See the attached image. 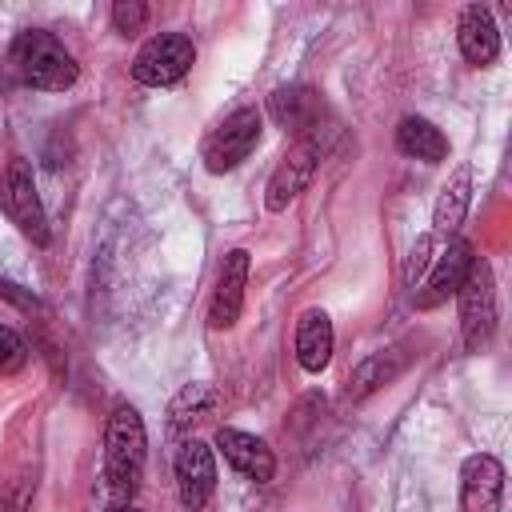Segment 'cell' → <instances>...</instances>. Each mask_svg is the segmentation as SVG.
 Instances as JSON below:
<instances>
[{
    "mask_svg": "<svg viewBox=\"0 0 512 512\" xmlns=\"http://www.w3.org/2000/svg\"><path fill=\"white\" fill-rule=\"evenodd\" d=\"M8 68L20 84L28 88H40V92H64L76 84L80 76V64L76 56L52 36V32H40V28H28L12 40L8 48Z\"/></svg>",
    "mask_w": 512,
    "mask_h": 512,
    "instance_id": "1",
    "label": "cell"
},
{
    "mask_svg": "<svg viewBox=\"0 0 512 512\" xmlns=\"http://www.w3.org/2000/svg\"><path fill=\"white\" fill-rule=\"evenodd\" d=\"M144 448H148V436H144L140 412L132 404H116L104 428V480L116 500H128L140 488Z\"/></svg>",
    "mask_w": 512,
    "mask_h": 512,
    "instance_id": "2",
    "label": "cell"
},
{
    "mask_svg": "<svg viewBox=\"0 0 512 512\" xmlns=\"http://www.w3.org/2000/svg\"><path fill=\"white\" fill-rule=\"evenodd\" d=\"M460 332H464V348L468 352H484L492 344L496 332V280H492V264L488 260H472L464 284H460Z\"/></svg>",
    "mask_w": 512,
    "mask_h": 512,
    "instance_id": "3",
    "label": "cell"
},
{
    "mask_svg": "<svg viewBox=\"0 0 512 512\" xmlns=\"http://www.w3.org/2000/svg\"><path fill=\"white\" fill-rule=\"evenodd\" d=\"M192 60H196V48L184 32H156L132 56V80H140L148 88H168V84L184 80Z\"/></svg>",
    "mask_w": 512,
    "mask_h": 512,
    "instance_id": "4",
    "label": "cell"
},
{
    "mask_svg": "<svg viewBox=\"0 0 512 512\" xmlns=\"http://www.w3.org/2000/svg\"><path fill=\"white\" fill-rule=\"evenodd\" d=\"M320 156H324V140L320 132H308V136H296V144L284 152V160L276 164L272 180H268V192H264V204L268 212H284L316 176L320 168Z\"/></svg>",
    "mask_w": 512,
    "mask_h": 512,
    "instance_id": "5",
    "label": "cell"
},
{
    "mask_svg": "<svg viewBox=\"0 0 512 512\" xmlns=\"http://www.w3.org/2000/svg\"><path fill=\"white\" fill-rule=\"evenodd\" d=\"M0 208L4 216L32 240V244H48V220H44V204H40V192H36V180H32V168L28 160H12L4 180H0Z\"/></svg>",
    "mask_w": 512,
    "mask_h": 512,
    "instance_id": "6",
    "label": "cell"
},
{
    "mask_svg": "<svg viewBox=\"0 0 512 512\" xmlns=\"http://www.w3.org/2000/svg\"><path fill=\"white\" fill-rule=\"evenodd\" d=\"M260 140V112L256 108H236L232 116H224V124L212 128V136L204 140V168L212 176L232 172Z\"/></svg>",
    "mask_w": 512,
    "mask_h": 512,
    "instance_id": "7",
    "label": "cell"
},
{
    "mask_svg": "<svg viewBox=\"0 0 512 512\" xmlns=\"http://www.w3.org/2000/svg\"><path fill=\"white\" fill-rule=\"evenodd\" d=\"M176 492H180V504L184 508H204L216 492V460H212V448L204 440H184L176 448Z\"/></svg>",
    "mask_w": 512,
    "mask_h": 512,
    "instance_id": "8",
    "label": "cell"
},
{
    "mask_svg": "<svg viewBox=\"0 0 512 512\" xmlns=\"http://www.w3.org/2000/svg\"><path fill=\"white\" fill-rule=\"evenodd\" d=\"M504 500V464L488 452H476L460 464V512H500Z\"/></svg>",
    "mask_w": 512,
    "mask_h": 512,
    "instance_id": "9",
    "label": "cell"
},
{
    "mask_svg": "<svg viewBox=\"0 0 512 512\" xmlns=\"http://www.w3.org/2000/svg\"><path fill=\"white\" fill-rule=\"evenodd\" d=\"M472 260H476V256H472V244L460 240V236H452L448 248L436 256V264H432L424 288L416 292V308H436V304H444L448 296H456L460 284H464V276H468V268H472Z\"/></svg>",
    "mask_w": 512,
    "mask_h": 512,
    "instance_id": "10",
    "label": "cell"
},
{
    "mask_svg": "<svg viewBox=\"0 0 512 512\" xmlns=\"http://www.w3.org/2000/svg\"><path fill=\"white\" fill-rule=\"evenodd\" d=\"M268 116L292 132V136H308L320 128V116H324V104H320V92L308 88V84H284L268 96Z\"/></svg>",
    "mask_w": 512,
    "mask_h": 512,
    "instance_id": "11",
    "label": "cell"
},
{
    "mask_svg": "<svg viewBox=\"0 0 512 512\" xmlns=\"http://www.w3.org/2000/svg\"><path fill=\"white\" fill-rule=\"evenodd\" d=\"M216 448H220V456H224L240 476H248V480H256V484H268V480L276 476V456H272V448H268L260 436H252V432L220 428V432H216Z\"/></svg>",
    "mask_w": 512,
    "mask_h": 512,
    "instance_id": "12",
    "label": "cell"
},
{
    "mask_svg": "<svg viewBox=\"0 0 512 512\" xmlns=\"http://www.w3.org/2000/svg\"><path fill=\"white\" fill-rule=\"evenodd\" d=\"M244 284H248V252L232 248L224 256V264H220V276H216V292H212V308H208V324L212 328H232L240 320Z\"/></svg>",
    "mask_w": 512,
    "mask_h": 512,
    "instance_id": "13",
    "label": "cell"
},
{
    "mask_svg": "<svg viewBox=\"0 0 512 512\" xmlns=\"http://www.w3.org/2000/svg\"><path fill=\"white\" fill-rule=\"evenodd\" d=\"M456 44H460V56L476 68L492 64L500 56V28L492 20V12L484 4H468L460 12V24H456Z\"/></svg>",
    "mask_w": 512,
    "mask_h": 512,
    "instance_id": "14",
    "label": "cell"
},
{
    "mask_svg": "<svg viewBox=\"0 0 512 512\" xmlns=\"http://www.w3.org/2000/svg\"><path fill=\"white\" fill-rule=\"evenodd\" d=\"M332 340H336V336H332L328 312H320V308L300 312V320H296V360H300L304 372L328 368V360H332Z\"/></svg>",
    "mask_w": 512,
    "mask_h": 512,
    "instance_id": "15",
    "label": "cell"
},
{
    "mask_svg": "<svg viewBox=\"0 0 512 512\" xmlns=\"http://www.w3.org/2000/svg\"><path fill=\"white\" fill-rule=\"evenodd\" d=\"M468 204H472V168L460 164V168L448 176V184L440 188V196H436L432 228H436L440 236H456L460 224H464V216H468Z\"/></svg>",
    "mask_w": 512,
    "mask_h": 512,
    "instance_id": "16",
    "label": "cell"
},
{
    "mask_svg": "<svg viewBox=\"0 0 512 512\" xmlns=\"http://www.w3.org/2000/svg\"><path fill=\"white\" fill-rule=\"evenodd\" d=\"M396 148L412 160H424V164H440L448 160V136L424 120V116H404L400 128H396Z\"/></svg>",
    "mask_w": 512,
    "mask_h": 512,
    "instance_id": "17",
    "label": "cell"
},
{
    "mask_svg": "<svg viewBox=\"0 0 512 512\" xmlns=\"http://www.w3.org/2000/svg\"><path fill=\"white\" fill-rule=\"evenodd\" d=\"M404 352L400 348H388V352H372V356H364L356 368H352V376H348V388H344V396L348 400H364V396H372L376 388H384L388 380H396L400 372H404Z\"/></svg>",
    "mask_w": 512,
    "mask_h": 512,
    "instance_id": "18",
    "label": "cell"
},
{
    "mask_svg": "<svg viewBox=\"0 0 512 512\" xmlns=\"http://www.w3.org/2000/svg\"><path fill=\"white\" fill-rule=\"evenodd\" d=\"M212 408V388L208 384H188L176 400H172V428H184L192 420H200Z\"/></svg>",
    "mask_w": 512,
    "mask_h": 512,
    "instance_id": "19",
    "label": "cell"
},
{
    "mask_svg": "<svg viewBox=\"0 0 512 512\" xmlns=\"http://www.w3.org/2000/svg\"><path fill=\"white\" fill-rule=\"evenodd\" d=\"M28 364V344H24V336L16 332V328H8V324H0V372H20Z\"/></svg>",
    "mask_w": 512,
    "mask_h": 512,
    "instance_id": "20",
    "label": "cell"
},
{
    "mask_svg": "<svg viewBox=\"0 0 512 512\" xmlns=\"http://www.w3.org/2000/svg\"><path fill=\"white\" fill-rule=\"evenodd\" d=\"M144 20H148V8L140 0H116L112 4V28L120 36H136L144 28Z\"/></svg>",
    "mask_w": 512,
    "mask_h": 512,
    "instance_id": "21",
    "label": "cell"
},
{
    "mask_svg": "<svg viewBox=\"0 0 512 512\" xmlns=\"http://www.w3.org/2000/svg\"><path fill=\"white\" fill-rule=\"evenodd\" d=\"M112 512H140V508H112Z\"/></svg>",
    "mask_w": 512,
    "mask_h": 512,
    "instance_id": "22",
    "label": "cell"
}]
</instances>
